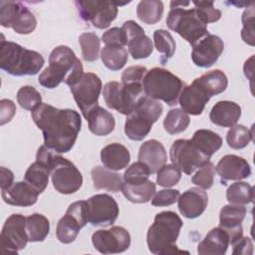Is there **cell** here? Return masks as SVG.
Here are the masks:
<instances>
[{
	"label": "cell",
	"mask_w": 255,
	"mask_h": 255,
	"mask_svg": "<svg viewBox=\"0 0 255 255\" xmlns=\"http://www.w3.org/2000/svg\"><path fill=\"white\" fill-rule=\"evenodd\" d=\"M36 160L44 162L50 168L53 186L59 193L72 194L81 188L82 173L72 161L60 153L43 144L37 151Z\"/></svg>",
	"instance_id": "3"
},
{
	"label": "cell",
	"mask_w": 255,
	"mask_h": 255,
	"mask_svg": "<svg viewBox=\"0 0 255 255\" xmlns=\"http://www.w3.org/2000/svg\"><path fill=\"white\" fill-rule=\"evenodd\" d=\"M0 24L17 34L32 33L37 26L34 14L19 1H0Z\"/></svg>",
	"instance_id": "10"
},
{
	"label": "cell",
	"mask_w": 255,
	"mask_h": 255,
	"mask_svg": "<svg viewBox=\"0 0 255 255\" xmlns=\"http://www.w3.org/2000/svg\"><path fill=\"white\" fill-rule=\"evenodd\" d=\"M84 74L82 62L74 51L65 45L53 49L49 57V66L39 75L38 82L47 89H54L61 83L71 86Z\"/></svg>",
	"instance_id": "2"
},
{
	"label": "cell",
	"mask_w": 255,
	"mask_h": 255,
	"mask_svg": "<svg viewBox=\"0 0 255 255\" xmlns=\"http://www.w3.org/2000/svg\"><path fill=\"white\" fill-rule=\"evenodd\" d=\"M80 17L87 22H91L98 29H106L117 18L118 6L125 3L116 1H95L80 0L75 2Z\"/></svg>",
	"instance_id": "11"
},
{
	"label": "cell",
	"mask_w": 255,
	"mask_h": 255,
	"mask_svg": "<svg viewBox=\"0 0 255 255\" xmlns=\"http://www.w3.org/2000/svg\"><path fill=\"white\" fill-rule=\"evenodd\" d=\"M246 212V207L239 204H228L221 208L219 214V227L228 234L230 244L234 243L243 235L241 223Z\"/></svg>",
	"instance_id": "21"
},
{
	"label": "cell",
	"mask_w": 255,
	"mask_h": 255,
	"mask_svg": "<svg viewBox=\"0 0 255 255\" xmlns=\"http://www.w3.org/2000/svg\"><path fill=\"white\" fill-rule=\"evenodd\" d=\"M153 42L156 50L162 54L161 63L164 64L166 61L172 58L175 52L176 44L171 34L163 29H157L153 32Z\"/></svg>",
	"instance_id": "40"
},
{
	"label": "cell",
	"mask_w": 255,
	"mask_h": 255,
	"mask_svg": "<svg viewBox=\"0 0 255 255\" xmlns=\"http://www.w3.org/2000/svg\"><path fill=\"white\" fill-rule=\"evenodd\" d=\"M29 242L26 231V217L22 214L10 215L0 234V247L3 252L17 253L26 247Z\"/></svg>",
	"instance_id": "14"
},
{
	"label": "cell",
	"mask_w": 255,
	"mask_h": 255,
	"mask_svg": "<svg viewBox=\"0 0 255 255\" xmlns=\"http://www.w3.org/2000/svg\"><path fill=\"white\" fill-rule=\"evenodd\" d=\"M242 24L243 28L241 31L242 40L250 45L254 46L255 37H254V4L248 6L242 14Z\"/></svg>",
	"instance_id": "47"
},
{
	"label": "cell",
	"mask_w": 255,
	"mask_h": 255,
	"mask_svg": "<svg viewBox=\"0 0 255 255\" xmlns=\"http://www.w3.org/2000/svg\"><path fill=\"white\" fill-rule=\"evenodd\" d=\"M253 139V130L243 125H234L226 134V141L231 148L241 149L246 147Z\"/></svg>",
	"instance_id": "42"
},
{
	"label": "cell",
	"mask_w": 255,
	"mask_h": 255,
	"mask_svg": "<svg viewBox=\"0 0 255 255\" xmlns=\"http://www.w3.org/2000/svg\"><path fill=\"white\" fill-rule=\"evenodd\" d=\"M146 72L147 69L143 66L128 67L122 74V83L125 85L142 84V80Z\"/></svg>",
	"instance_id": "50"
},
{
	"label": "cell",
	"mask_w": 255,
	"mask_h": 255,
	"mask_svg": "<svg viewBox=\"0 0 255 255\" xmlns=\"http://www.w3.org/2000/svg\"><path fill=\"white\" fill-rule=\"evenodd\" d=\"M82 228L83 227L78 220L66 212V214L58 221L56 235L60 242L70 244L75 241Z\"/></svg>",
	"instance_id": "37"
},
{
	"label": "cell",
	"mask_w": 255,
	"mask_h": 255,
	"mask_svg": "<svg viewBox=\"0 0 255 255\" xmlns=\"http://www.w3.org/2000/svg\"><path fill=\"white\" fill-rule=\"evenodd\" d=\"M226 198L230 204L245 205L254 200V188L247 182L237 181L226 190Z\"/></svg>",
	"instance_id": "38"
},
{
	"label": "cell",
	"mask_w": 255,
	"mask_h": 255,
	"mask_svg": "<svg viewBox=\"0 0 255 255\" xmlns=\"http://www.w3.org/2000/svg\"><path fill=\"white\" fill-rule=\"evenodd\" d=\"M233 247V255H252L253 254V243L249 237L241 236L234 243L231 244Z\"/></svg>",
	"instance_id": "52"
},
{
	"label": "cell",
	"mask_w": 255,
	"mask_h": 255,
	"mask_svg": "<svg viewBox=\"0 0 255 255\" xmlns=\"http://www.w3.org/2000/svg\"><path fill=\"white\" fill-rule=\"evenodd\" d=\"M192 3L199 17L206 25L216 22L221 18V11L214 7L212 1H193Z\"/></svg>",
	"instance_id": "48"
},
{
	"label": "cell",
	"mask_w": 255,
	"mask_h": 255,
	"mask_svg": "<svg viewBox=\"0 0 255 255\" xmlns=\"http://www.w3.org/2000/svg\"><path fill=\"white\" fill-rule=\"evenodd\" d=\"M101 160L105 167L111 170H121L129 163L130 153L122 143L113 142L102 148Z\"/></svg>",
	"instance_id": "27"
},
{
	"label": "cell",
	"mask_w": 255,
	"mask_h": 255,
	"mask_svg": "<svg viewBox=\"0 0 255 255\" xmlns=\"http://www.w3.org/2000/svg\"><path fill=\"white\" fill-rule=\"evenodd\" d=\"M89 129L96 135L106 136L114 131L116 121L112 113L98 106L94 108L86 117Z\"/></svg>",
	"instance_id": "28"
},
{
	"label": "cell",
	"mask_w": 255,
	"mask_h": 255,
	"mask_svg": "<svg viewBox=\"0 0 255 255\" xmlns=\"http://www.w3.org/2000/svg\"><path fill=\"white\" fill-rule=\"evenodd\" d=\"M183 87L184 84L177 76L163 68L150 69L142 80L145 96L155 101H162L168 106L177 104Z\"/></svg>",
	"instance_id": "6"
},
{
	"label": "cell",
	"mask_w": 255,
	"mask_h": 255,
	"mask_svg": "<svg viewBox=\"0 0 255 255\" xmlns=\"http://www.w3.org/2000/svg\"><path fill=\"white\" fill-rule=\"evenodd\" d=\"M138 160L145 163L151 173L162 167L167 159L166 151L163 144L156 139H148L144 141L138 150Z\"/></svg>",
	"instance_id": "24"
},
{
	"label": "cell",
	"mask_w": 255,
	"mask_h": 255,
	"mask_svg": "<svg viewBox=\"0 0 255 255\" xmlns=\"http://www.w3.org/2000/svg\"><path fill=\"white\" fill-rule=\"evenodd\" d=\"M0 180H1L0 181L1 182L0 183L1 190L11 186L14 183L13 182V180H14L13 172L10 169H8V168H6L4 166H1L0 167Z\"/></svg>",
	"instance_id": "54"
},
{
	"label": "cell",
	"mask_w": 255,
	"mask_h": 255,
	"mask_svg": "<svg viewBox=\"0 0 255 255\" xmlns=\"http://www.w3.org/2000/svg\"><path fill=\"white\" fill-rule=\"evenodd\" d=\"M45 64L43 56L21 45L6 41L2 35L0 42V68L12 76H34Z\"/></svg>",
	"instance_id": "5"
},
{
	"label": "cell",
	"mask_w": 255,
	"mask_h": 255,
	"mask_svg": "<svg viewBox=\"0 0 255 255\" xmlns=\"http://www.w3.org/2000/svg\"><path fill=\"white\" fill-rule=\"evenodd\" d=\"M26 231L29 242H42L50 231L48 218L40 213H33L26 217Z\"/></svg>",
	"instance_id": "33"
},
{
	"label": "cell",
	"mask_w": 255,
	"mask_h": 255,
	"mask_svg": "<svg viewBox=\"0 0 255 255\" xmlns=\"http://www.w3.org/2000/svg\"><path fill=\"white\" fill-rule=\"evenodd\" d=\"M121 191L124 196L132 203L148 202L155 193V183L147 180L140 184H128L123 182Z\"/></svg>",
	"instance_id": "31"
},
{
	"label": "cell",
	"mask_w": 255,
	"mask_h": 255,
	"mask_svg": "<svg viewBox=\"0 0 255 255\" xmlns=\"http://www.w3.org/2000/svg\"><path fill=\"white\" fill-rule=\"evenodd\" d=\"M241 117V108L238 104L231 101H219L211 109L209 119L212 124L231 128L237 124Z\"/></svg>",
	"instance_id": "25"
},
{
	"label": "cell",
	"mask_w": 255,
	"mask_h": 255,
	"mask_svg": "<svg viewBox=\"0 0 255 255\" xmlns=\"http://www.w3.org/2000/svg\"><path fill=\"white\" fill-rule=\"evenodd\" d=\"M196 81L210 94V96H215L223 93L228 86V79L226 75L221 70H212L204 73Z\"/></svg>",
	"instance_id": "35"
},
{
	"label": "cell",
	"mask_w": 255,
	"mask_h": 255,
	"mask_svg": "<svg viewBox=\"0 0 255 255\" xmlns=\"http://www.w3.org/2000/svg\"><path fill=\"white\" fill-rule=\"evenodd\" d=\"M92 243L102 254L122 253L130 245V235L122 226H113L110 229H100L93 233Z\"/></svg>",
	"instance_id": "16"
},
{
	"label": "cell",
	"mask_w": 255,
	"mask_h": 255,
	"mask_svg": "<svg viewBox=\"0 0 255 255\" xmlns=\"http://www.w3.org/2000/svg\"><path fill=\"white\" fill-rule=\"evenodd\" d=\"M91 176L96 189H104L114 193L121 190L124 182L119 173L103 166H95L91 171Z\"/></svg>",
	"instance_id": "29"
},
{
	"label": "cell",
	"mask_w": 255,
	"mask_h": 255,
	"mask_svg": "<svg viewBox=\"0 0 255 255\" xmlns=\"http://www.w3.org/2000/svg\"><path fill=\"white\" fill-rule=\"evenodd\" d=\"M50 175V168L44 162L36 160L26 170L24 174V181L41 194L49 183Z\"/></svg>",
	"instance_id": "30"
},
{
	"label": "cell",
	"mask_w": 255,
	"mask_h": 255,
	"mask_svg": "<svg viewBox=\"0 0 255 255\" xmlns=\"http://www.w3.org/2000/svg\"><path fill=\"white\" fill-rule=\"evenodd\" d=\"M215 167L212 162L208 161L202 166L198 167L193 174L191 180L192 183L199 186L202 189H209L214 183Z\"/></svg>",
	"instance_id": "46"
},
{
	"label": "cell",
	"mask_w": 255,
	"mask_h": 255,
	"mask_svg": "<svg viewBox=\"0 0 255 255\" xmlns=\"http://www.w3.org/2000/svg\"><path fill=\"white\" fill-rule=\"evenodd\" d=\"M70 87L74 100L84 118L99 106V97L102 91V81L94 73H84Z\"/></svg>",
	"instance_id": "12"
},
{
	"label": "cell",
	"mask_w": 255,
	"mask_h": 255,
	"mask_svg": "<svg viewBox=\"0 0 255 255\" xmlns=\"http://www.w3.org/2000/svg\"><path fill=\"white\" fill-rule=\"evenodd\" d=\"M79 43L82 50V57L86 62H95L99 58L101 40L93 32H86L80 35Z\"/></svg>",
	"instance_id": "41"
},
{
	"label": "cell",
	"mask_w": 255,
	"mask_h": 255,
	"mask_svg": "<svg viewBox=\"0 0 255 255\" xmlns=\"http://www.w3.org/2000/svg\"><path fill=\"white\" fill-rule=\"evenodd\" d=\"M163 14V3L158 0H142L136 7L137 18L148 25L157 23Z\"/></svg>",
	"instance_id": "36"
},
{
	"label": "cell",
	"mask_w": 255,
	"mask_h": 255,
	"mask_svg": "<svg viewBox=\"0 0 255 255\" xmlns=\"http://www.w3.org/2000/svg\"><path fill=\"white\" fill-rule=\"evenodd\" d=\"M102 41L106 45H122L125 47L122 30L119 27H114L112 29H109L106 31L102 36Z\"/></svg>",
	"instance_id": "53"
},
{
	"label": "cell",
	"mask_w": 255,
	"mask_h": 255,
	"mask_svg": "<svg viewBox=\"0 0 255 255\" xmlns=\"http://www.w3.org/2000/svg\"><path fill=\"white\" fill-rule=\"evenodd\" d=\"M215 171L219 175L222 184L228 180H241L251 175V167L248 161L235 154H226L218 161Z\"/></svg>",
	"instance_id": "20"
},
{
	"label": "cell",
	"mask_w": 255,
	"mask_h": 255,
	"mask_svg": "<svg viewBox=\"0 0 255 255\" xmlns=\"http://www.w3.org/2000/svg\"><path fill=\"white\" fill-rule=\"evenodd\" d=\"M125 46H128L130 56L134 60L145 59L153 51V44L144 30L133 20L126 21L121 27Z\"/></svg>",
	"instance_id": "17"
},
{
	"label": "cell",
	"mask_w": 255,
	"mask_h": 255,
	"mask_svg": "<svg viewBox=\"0 0 255 255\" xmlns=\"http://www.w3.org/2000/svg\"><path fill=\"white\" fill-rule=\"evenodd\" d=\"M182 225L181 218L173 211L157 213L146 233L148 250L155 255L181 252L176 246V240Z\"/></svg>",
	"instance_id": "4"
},
{
	"label": "cell",
	"mask_w": 255,
	"mask_h": 255,
	"mask_svg": "<svg viewBox=\"0 0 255 255\" xmlns=\"http://www.w3.org/2000/svg\"><path fill=\"white\" fill-rule=\"evenodd\" d=\"M230 244L228 234L221 228H212L197 246L200 255H223Z\"/></svg>",
	"instance_id": "26"
},
{
	"label": "cell",
	"mask_w": 255,
	"mask_h": 255,
	"mask_svg": "<svg viewBox=\"0 0 255 255\" xmlns=\"http://www.w3.org/2000/svg\"><path fill=\"white\" fill-rule=\"evenodd\" d=\"M31 117L42 130L47 147L58 153H66L72 149L82 127L78 112L42 103L31 112Z\"/></svg>",
	"instance_id": "1"
},
{
	"label": "cell",
	"mask_w": 255,
	"mask_h": 255,
	"mask_svg": "<svg viewBox=\"0 0 255 255\" xmlns=\"http://www.w3.org/2000/svg\"><path fill=\"white\" fill-rule=\"evenodd\" d=\"M100 56L104 65L112 71L123 69L128 62V51L122 45H106Z\"/></svg>",
	"instance_id": "34"
},
{
	"label": "cell",
	"mask_w": 255,
	"mask_h": 255,
	"mask_svg": "<svg viewBox=\"0 0 255 255\" xmlns=\"http://www.w3.org/2000/svg\"><path fill=\"white\" fill-rule=\"evenodd\" d=\"M178 210L186 218L193 219L200 216L206 209L208 196L204 189L191 187L178 197Z\"/></svg>",
	"instance_id": "22"
},
{
	"label": "cell",
	"mask_w": 255,
	"mask_h": 255,
	"mask_svg": "<svg viewBox=\"0 0 255 255\" xmlns=\"http://www.w3.org/2000/svg\"><path fill=\"white\" fill-rule=\"evenodd\" d=\"M151 174L148 166L142 161H136L130 164L124 173V182L128 184H140L148 180Z\"/></svg>",
	"instance_id": "44"
},
{
	"label": "cell",
	"mask_w": 255,
	"mask_h": 255,
	"mask_svg": "<svg viewBox=\"0 0 255 255\" xmlns=\"http://www.w3.org/2000/svg\"><path fill=\"white\" fill-rule=\"evenodd\" d=\"M39 193L25 181H18L1 190V196L9 205L27 207L37 202Z\"/></svg>",
	"instance_id": "23"
},
{
	"label": "cell",
	"mask_w": 255,
	"mask_h": 255,
	"mask_svg": "<svg viewBox=\"0 0 255 255\" xmlns=\"http://www.w3.org/2000/svg\"><path fill=\"white\" fill-rule=\"evenodd\" d=\"M190 124L189 116L181 109L170 110L164 118L163 128L169 134H176L184 131Z\"/></svg>",
	"instance_id": "39"
},
{
	"label": "cell",
	"mask_w": 255,
	"mask_h": 255,
	"mask_svg": "<svg viewBox=\"0 0 255 255\" xmlns=\"http://www.w3.org/2000/svg\"><path fill=\"white\" fill-rule=\"evenodd\" d=\"M180 195L177 189H161L157 191L151 198V204L153 206H168L175 203Z\"/></svg>",
	"instance_id": "49"
},
{
	"label": "cell",
	"mask_w": 255,
	"mask_h": 255,
	"mask_svg": "<svg viewBox=\"0 0 255 255\" xmlns=\"http://www.w3.org/2000/svg\"><path fill=\"white\" fill-rule=\"evenodd\" d=\"M163 111L162 105L145 97L139 106L128 116L125 124L126 135L135 141L142 140L150 131L152 125L159 119Z\"/></svg>",
	"instance_id": "8"
},
{
	"label": "cell",
	"mask_w": 255,
	"mask_h": 255,
	"mask_svg": "<svg viewBox=\"0 0 255 255\" xmlns=\"http://www.w3.org/2000/svg\"><path fill=\"white\" fill-rule=\"evenodd\" d=\"M103 96L107 106L122 115L128 116L146 97L142 84H129L112 81L104 86Z\"/></svg>",
	"instance_id": "7"
},
{
	"label": "cell",
	"mask_w": 255,
	"mask_h": 255,
	"mask_svg": "<svg viewBox=\"0 0 255 255\" xmlns=\"http://www.w3.org/2000/svg\"><path fill=\"white\" fill-rule=\"evenodd\" d=\"M17 102L27 111H33L42 104L41 94L32 86H23L17 92Z\"/></svg>",
	"instance_id": "43"
},
{
	"label": "cell",
	"mask_w": 255,
	"mask_h": 255,
	"mask_svg": "<svg viewBox=\"0 0 255 255\" xmlns=\"http://www.w3.org/2000/svg\"><path fill=\"white\" fill-rule=\"evenodd\" d=\"M181 170L174 164H164L156 171V183L162 187H171L179 182Z\"/></svg>",
	"instance_id": "45"
},
{
	"label": "cell",
	"mask_w": 255,
	"mask_h": 255,
	"mask_svg": "<svg viewBox=\"0 0 255 255\" xmlns=\"http://www.w3.org/2000/svg\"><path fill=\"white\" fill-rule=\"evenodd\" d=\"M16 113L15 104L8 99H3L0 102V125L3 126L9 123Z\"/></svg>",
	"instance_id": "51"
},
{
	"label": "cell",
	"mask_w": 255,
	"mask_h": 255,
	"mask_svg": "<svg viewBox=\"0 0 255 255\" xmlns=\"http://www.w3.org/2000/svg\"><path fill=\"white\" fill-rule=\"evenodd\" d=\"M166 25L191 46L209 34L207 25L201 20L195 8L170 9L166 17Z\"/></svg>",
	"instance_id": "9"
},
{
	"label": "cell",
	"mask_w": 255,
	"mask_h": 255,
	"mask_svg": "<svg viewBox=\"0 0 255 255\" xmlns=\"http://www.w3.org/2000/svg\"><path fill=\"white\" fill-rule=\"evenodd\" d=\"M169 157L175 166L186 174L193 173L198 167L210 161V157L200 151L191 139H176L173 141Z\"/></svg>",
	"instance_id": "13"
},
{
	"label": "cell",
	"mask_w": 255,
	"mask_h": 255,
	"mask_svg": "<svg viewBox=\"0 0 255 255\" xmlns=\"http://www.w3.org/2000/svg\"><path fill=\"white\" fill-rule=\"evenodd\" d=\"M210 98V94L195 79L190 85L182 88L178 103L186 114L198 116L202 114Z\"/></svg>",
	"instance_id": "19"
},
{
	"label": "cell",
	"mask_w": 255,
	"mask_h": 255,
	"mask_svg": "<svg viewBox=\"0 0 255 255\" xmlns=\"http://www.w3.org/2000/svg\"><path fill=\"white\" fill-rule=\"evenodd\" d=\"M224 50V43L220 37L207 34L192 46L191 59L195 66L209 68L213 66Z\"/></svg>",
	"instance_id": "18"
},
{
	"label": "cell",
	"mask_w": 255,
	"mask_h": 255,
	"mask_svg": "<svg viewBox=\"0 0 255 255\" xmlns=\"http://www.w3.org/2000/svg\"><path fill=\"white\" fill-rule=\"evenodd\" d=\"M87 203L89 222L94 226H110L119 216V205L109 194H95L87 200Z\"/></svg>",
	"instance_id": "15"
},
{
	"label": "cell",
	"mask_w": 255,
	"mask_h": 255,
	"mask_svg": "<svg viewBox=\"0 0 255 255\" xmlns=\"http://www.w3.org/2000/svg\"><path fill=\"white\" fill-rule=\"evenodd\" d=\"M253 59H254V55H252L248 60H246L243 67L244 74L246 78H248V80L250 81L251 87H252V80H253Z\"/></svg>",
	"instance_id": "55"
},
{
	"label": "cell",
	"mask_w": 255,
	"mask_h": 255,
	"mask_svg": "<svg viewBox=\"0 0 255 255\" xmlns=\"http://www.w3.org/2000/svg\"><path fill=\"white\" fill-rule=\"evenodd\" d=\"M189 2H179V1H171L170 2V8H179L180 6H188Z\"/></svg>",
	"instance_id": "56"
},
{
	"label": "cell",
	"mask_w": 255,
	"mask_h": 255,
	"mask_svg": "<svg viewBox=\"0 0 255 255\" xmlns=\"http://www.w3.org/2000/svg\"><path fill=\"white\" fill-rule=\"evenodd\" d=\"M191 141L207 156L211 157L222 145L221 136L210 129H197L191 138Z\"/></svg>",
	"instance_id": "32"
}]
</instances>
